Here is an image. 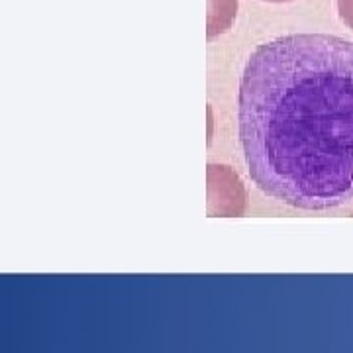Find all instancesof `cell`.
Instances as JSON below:
<instances>
[{"mask_svg":"<svg viewBox=\"0 0 353 353\" xmlns=\"http://www.w3.org/2000/svg\"><path fill=\"white\" fill-rule=\"evenodd\" d=\"M238 12V0H208V39L224 34Z\"/></svg>","mask_w":353,"mask_h":353,"instance_id":"3","label":"cell"},{"mask_svg":"<svg viewBox=\"0 0 353 353\" xmlns=\"http://www.w3.org/2000/svg\"><path fill=\"white\" fill-rule=\"evenodd\" d=\"M208 216H241L248 194L240 176L226 165H208Z\"/></svg>","mask_w":353,"mask_h":353,"instance_id":"2","label":"cell"},{"mask_svg":"<svg viewBox=\"0 0 353 353\" xmlns=\"http://www.w3.org/2000/svg\"><path fill=\"white\" fill-rule=\"evenodd\" d=\"M253 183L304 210L353 199V41L294 34L253 51L240 83Z\"/></svg>","mask_w":353,"mask_h":353,"instance_id":"1","label":"cell"},{"mask_svg":"<svg viewBox=\"0 0 353 353\" xmlns=\"http://www.w3.org/2000/svg\"><path fill=\"white\" fill-rule=\"evenodd\" d=\"M267 2H290V0H267Z\"/></svg>","mask_w":353,"mask_h":353,"instance_id":"5","label":"cell"},{"mask_svg":"<svg viewBox=\"0 0 353 353\" xmlns=\"http://www.w3.org/2000/svg\"><path fill=\"white\" fill-rule=\"evenodd\" d=\"M338 14L341 22L353 30V0H338Z\"/></svg>","mask_w":353,"mask_h":353,"instance_id":"4","label":"cell"}]
</instances>
